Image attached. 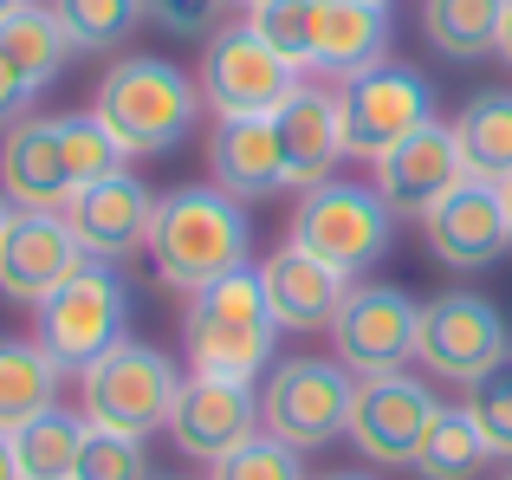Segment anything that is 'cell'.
<instances>
[{
	"label": "cell",
	"mask_w": 512,
	"mask_h": 480,
	"mask_svg": "<svg viewBox=\"0 0 512 480\" xmlns=\"http://www.w3.org/2000/svg\"><path fill=\"white\" fill-rule=\"evenodd\" d=\"M124 143L104 130V117H20L0 143V195L13 208H65L85 182L124 169Z\"/></svg>",
	"instance_id": "1"
},
{
	"label": "cell",
	"mask_w": 512,
	"mask_h": 480,
	"mask_svg": "<svg viewBox=\"0 0 512 480\" xmlns=\"http://www.w3.org/2000/svg\"><path fill=\"white\" fill-rule=\"evenodd\" d=\"M150 260L156 279L175 292H201L221 273L253 260V221L247 202L214 182H188V189L156 195V221H150Z\"/></svg>",
	"instance_id": "2"
},
{
	"label": "cell",
	"mask_w": 512,
	"mask_h": 480,
	"mask_svg": "<svg viewBox=\"0 0 512 480\" xmlns=\"http://www.w3.org/2000/svg\"><path fill=\"white\" fill-rule=\"evenodd\" d=\"M182 338H188V377L260 383V370H273V344H279V325L266 312L260 266L247 260L234 273H221L214 286L188 292Z\"/></svg>",
	"instance_id": "3"
},
{
	"label": "cell",
	"mask_w": 512,
	"mask_h": 480,
	"mask_svg": "<svg viewBox=\"0 0 512 480\" xmlns=\"http://www.w3.org/2000/svg\"><path fill=\"white\" fill-rule=\"evenodd\" d=\"M98 117L124 156H169L201 124V85L169 59H117L98 85Z\"/></svg>",
	"instance_id": "4"
},
{
	"label": "cell",
	"mask_w": 512,
	"mask_h": 480,
	"mask_svg": "<svg viewBox=\"0 0 512 480\" xmlns=\"http://www.w3.org/2000/svg\"><path fill=\"white\" fill-rule=\"evenodd\" d=\"M292 247H305L312 260L338 266L344 279H363L396 240V208L376 195V182H312L292 208Z\"/></svg>",
	"instance_id": "5"
},
{
	"label": "cell",
	"mask_w": 512,
	"mask_h": 480,
	"mask_svg": "<svg viewBox=\"0 0 512 480\" xmlns=\"http://www.w3.org/2000/svg\"><path fill=\"white\" fill-rule=\"evenodd\" d=\"M33 338L59 370H91L104 351L130 338V286L117 266L85 260L46 305H33Z\"/></svg>",
	"instance_id": "6"
},
{
	"label": "cell",
	"mask_w": 512,
	"mask_h": 480,
	"mask_svg": "<svg viewBox=\"0 0 512 480\" xmlns=\"http://www.w3.org/2000/svg\"><path fill=\"white\" fill-rule=\"evenodd\" d=\"M350 403H357V377L338 357H279L260 383V429L305 455L350 429Z\"/></svg>",
	"instance_id": "7"
},
{
	"label": "cell",
	"mask_w": 512,
	"mask_h": 480,
	"mask_svg": "<svg viewBox=\"0 0 512 480\" xmlns=\"http://www.w3.org/2000/svg\"><path fill=\"white\" fill-rule=\"evenodd\" d=\"M415 364H422L435 383H461V390L487 383L493 370L512 364L506 312L487 299V292H467V286L428 299L422 305V351H415Z\"/></svg>",
	"instance_id": "8"
},
{
	"label": "cell",
	"mask_w": 512,
	"mask_h": 480,
	"mask_svg": "<svg viewBox=\"0 0 512 480\" xmlns=\"http://www.w3.org/2000/svg\"><path fill=\"white\" fill-rule=\"evenodd\" d=\"M175 390H182L175 364L156 344H137V338H124L91 370H78V409H85V422L117 429V435H156L169 422Z\"/></svg>",
	"instance_id": "9"
},
{
	"label": "cell",
	"mask_w": 512,
	"mask_h": 480,
	"mask_svg": "<svg viewBox=\"0 0 512 480\" xmlns=\"http://www.w3.org/2000/svg\"><path fill=\"white\" fill-rule=\"evenodd\" d=\"M331 351H338V364L357 383L396 377V370H409L415 351H422V305L402 286L363 279V286L344 292L338 318H331Z\"/></svg>",
	"instance_id": "10"
},
{
	"label": "cell",
	"mask_w": 512,
	"mask_h": 480,
	"mask_svg": "<svg viewBox=\"0 0 512 480\" xmlns=\"http://www.w3.org/2000/svg\"><path fill=\"white\" fill-rule=\"evenodd\" d=\"M201 104L214 117H273L279 104L299 91V65H286L247 20L240 26H214L201 39Z\"/></svg>",
	"instance_id": "11"
},
{
	"label": "cell",
	"mask_w": 512,
	"mask_h": 480,
	"mask_svg": "<svg viewBox=\"0 0 512 480\" xmlns=\"http://www.w3.org/2000/svg\"><path fill=\"white\" fill-rule=\"evenodd\" d=\"M344 104V150L350 163H376L396 143H409L422 124H435V91L428 78H415L409 65H370V72H350L338 85Z\"/></svg>",
	"instance_id": "12"
},
{
	"label": "cell",
	"mask_w": 512,
	"mask_h": 480,
	"mask_svg": "<svg viewBox=\"0 0 512 480\" xmlns=\"http://www.w3.org/2000/svg\"><path fill=\"white\" fill-rule=\"evenodd\" d=\"M435 416H441V396L428 390V383H415L409 370H396V377L357 383V403H350V429L344 435L357 442V455L370 461V468H415Z\"/></svg>",
	"instance_id": "13"
},
{
	"label": "cell",
	"mask_w": 512,
	"mask_h": 480,
	"mask_svg": "<svg viewBox=\"0 0 512 480\" xmlns=\"http://www.w3.org/2000/svg\"><path fill=\"white\" fill-rule=\"evenodd\" d=\"M78 266H85V247L59 208H13L7 234H0V299L46 305Z\"/></svg>",
	"instance_id": "14"
},
{
	"label": "cell",
	"mask_w": 512,
	"mask_h": 480,
	"mask_svg": "<svg viewBox=\"0 0 512 480\" xmlns=\"http://www.w3.org/2000/svg\"><path fill=\"white\" fill-rule=\"evenodd\" d=\"M422 240L448 273H487V266L506 260L512 247V221L500 202V182H474L467 176L461 189H448L435 208L422 215Z\"/></svg>",
	"instance_id": "15"
},
{
	"label": "cell",
	"mask_w": 512,
	"mask_h": 480,
	"mask_svg": "<svg viewBox=\"0 0 512 480\" xmlns=\"http://www.w3.org/2000/svg\"><path fill=\"white\" fill-rule=\"evenodd\" d=\"M65 228L78 234L85 260H104V266H124L130 253H150V221H156V195L143 189L130 169H111V176L85 182L72 202L59 208Z\"/></svg>",
	"instance_id": "16"
},
{
	"label": "cell",
	"mask_w": 512,
	"mask_h": 480,
	"mask_svg": "<svg viewBox=\"0 0 512 480\" xmlns=\"http://www.w3.org/2000/svg\"><path fill=\"white\" fill-rule=\"evenodd\" d=\"M253 429H260V396H253V383H221V377H188L169 403V422H163L169 442L182 448L188 461H208V468L221 455H234Z\"/></svg>",
	"instance_id": "17"
},
{
	"label": "cell",
	"mask_w": 512,
	"mask_h": 480,
	"mask_svg": "<svg viewBox=\"0 0 512 480\" xmlns=\"http://www.w3.org/2000/svg\"><path fill=\"white\" fill-rule=\"evenodd\" d=\"M370 182H376V195L396 208V221H422L441 195L467 182L454 124H422L409 143H396L389 156H376V163H370Z\"/></svg>",
	"instance_id": "18"
},
{
	"label": "cell",
	"mask_w": 512,
	"mask_h": 480,
	"mask_svg": "<svg viewBox=\"0 0 512 480\" xmlns=\"http://www.w3.org/2000/svg\"><path fill=\"white\" fill-rule=\"evenodd\" d=\"M273 130H279V156H286V189L331 182V169L350 156L344 150V104H338V91L305 85V78H299V91L273 111Z\"/></svg>",
	"instance_id": "19"
},
{
	"label": "cell",
	"mask_w": 512,
	"mask_h": 480,
	"mask_svg": "<svg viewBox=\"0 0 512 480\" xmlns=\"http://www.w3.org/2000/svg\"><path fill=\"white\" fill-rule=\"evenodd\" d=\"M260 286H266V312H273L279 331H331V318H338L350 279L338 266L312 260L305 247H279L260 260Z\"/></svg>",
	"instance_id": "20"
},
{
	"label": "cell",
	"mask_w": 512,
	"mask_h": 480,
	"mask_svg": "<svg viewBox=\"0 0 512 480\" xmlns=\"http://www.w3.org/2000/svg\"><path fill=\"white\" fill-rule=\"evenodd\" d=\"M208 176L214 189L260 202V195L286 189V156H279V130L273 117H221L208 130Z\"/></svg>",
	"instance_id": "21"
},
{
	"label": "cell",
	"mask_w": 512,
	"mask_h": 480,
	"mask_svg": "<svg viewBox=\"0 0 512 480\" xmlns=\"http://www.w3.org/2000/svg\"><path fill=\"white\" fill-rule=\"evenodd\" d=\"M389 52V7L376 0H318V52L312 72H370Z\"/></svg>",
	"instance_id": "22"
},
{
	"label": "cell",
	"mask_w": 512,
	"mask_h": 480,
	"mask_svg": "<svg viewBox=\"0 0 512 480\" xmlns=\"http://www.w3.org/2000/svg\"><path fill=\"white\" fill-rule=\"evenodd\" d=\"M59 377L65 370L39 351V338H0V435L59 409Z\"/></svg>",
	"instance_id": "23"
},
{
	"label": "cell",
	"mask_w": 512,
	"mask_h": 480,
	"mask_svg": "<svg viewBox=\"0 0 512 480\" xmlns=\"http://www.w3.org/2000/svg\"><path fill=\"white\" fill-rule=\"evenodd\" d=\"M500 20H506V0H422L428 46L454 65H474L487 52H500Z\"/></svg>",
	"instance_id": "24"
},
{
	"label": "cell",
	"mask_w": 512,
	"mask_h": 480,
	"mask_svg": "<svg viewBox=\"0 0 512 480\" xmlns=\"http://www.w3.org/2000/svg\"><path fill=\"white\" fill-rule=\"evenodd\" d=\"M454 143L474 182H506L512 176V91H480L454 117Z\"/></svg>",
	"instance_id": "25"
},
{
	"label": "cell",
	"mask_w": 512,
	"mask_h": 480,
	"mask_svg": "<svg viewBox=\"0 0 512 480\" xmlns=\"http://www.w3.org/2000/svg\"><path fill=\"white\" fill-rule=\"evenodd\" d=\"M0 59L46 91L52 78L65 72V59H72V39H65L59 13H52V7H33V0H26V7H13L7 20H0Z\"/></svg>",
	"instance_id": "26"
},
{
	"label": "cell",
	"mask_w": 512,
	"mask_h": 480,
	"mask_svg": "<svg viewBox=\"0 0 512 480\" xmlns=\"http://www.w3.org/2000/svg\"><path fill=\"white\" fill-rule=\"evenodd\" d=\"M78 448H85V416H72V409H46V416H33L26 429H13L20 480H72Z\"/></svg>",
	"instance_id": "27"
},
{
	"label": "cell",
	"mask_w": 512,
	"mask_h": 480,
	"mask_svg": "<svg viewBox=\"0 0 512 480\" xmlns=\"http://www.w3.org/2000/svg\"><path fill=\"white\" fill-rule=\"evenodd\" d=\"M487 461H493L487 455V435H480L474 409L461 403V409H441V416H435L422 455H415V474H422V480H474Z\"/></svg>",
	"instance_id": "28"
},
{
	"label": "cell",
	"mask_w": 512,
	"mask_h": 480,
	"mask_svg": "<svg viewBox=\"0 0 512 480\" xmlns=\"http://www.w3.org/2000/svg\"><path fill=\"white\" fill-rule=\"evenodd\" d=\"M52 13H59L72 52H111L143 20V0H52Z\"/></svg>",
	"instance_id": "29"
},
{
	"label": "cell",
	"mask_w": 512,
	"mask_h": 480,
	"mask_svg": "<svg viewBox=\"0 0 512 480\" xmlns=\"http://www.w3.org/2000/svg\"><path fill=\"white\" fill-rule=\"evenodd\" d=\"M247 26L286 65L312 72V52H318V0H260V7H247Z\"/></svg>",
	"instance_id": "30"
},
{
	"label": "cell",
	"mask_w": 512,
	"mask_h": 480,
	"mask_svg": "<svg viewBox=\"0 0 512 480\" xmlns=\"http://www.w3.org/2000/svg\"><path fill=\"white\" fill-rule=\"evenodd\" d=\"M208 480H312V474H305V455H299L292 442H279V435L253 429L247 442L234 448V455L214 461Z\"/></svg>",
	"instance_id": "31"
},
{
	"label": "cell",
	"mask_w": 512,
	"mask_h": 480,
	"mask_svg": "<svg viewBox=\"0 0 512 480\" xmlns=\"http://www.w3.org/2000/svg\"><path fill=\"white\" fill-rule=\"evenodd\" d=\"M72 480H150L143 435H117V429L85 422V448H78V474Z\"/></svg>",
	"instance_id": "32"
},
{
	"label": "cell",
	"mask_w": 512,
	"mask_h": 480,
	"mask_svg": "<svg viewBox=\"0 0 512 480\" xmlns=\"http://www.w3.org/2000/svg\"><path fill=\"white\" fill-rule=\"evenodd\" d=\"M467 409H474L480 435H487V455L512 461V364L493 370L487 383H474V390H467Z\"/></svg>",
	"instance_id": "33"
},
{
	"label": "cell",
	"mask_w": 512,
	"mask_h": 480,
	"mask_svg": "<svg viewBox=\"0 0 512 480\" xmlns=\"http://www.w3.org/2000/svg\"><path fill=\"white\" fill-rule=\"evenodd\" d=\"M143 20H156L175 39H208L221 20V0H143Z\"/></svg>",
	"instance_id": "34"
},
{
	"label": "cell",
	"mask_w": 512,
	"mask_h": 480,
	"mask_svg": "<svg viewBox=\"0 0 512 480\" xmlns=\"http://www.w3.org/2000/svg\"><path fill=\"white\" fill-rule=\"evenodd\" d=\"M33 98H39V85H33V78H20L7 59H0V124H20V117L33 111Z\"/></svg>",
	"instance_id": "35"
},
{
	"label": "cell",
	"mask_w": 512,
	"mask_h": 480,
	"mask_svg": "<svg viewBox=\"0 0 512 480\" xmlns=\"http://www.w3.org/2000/svg\"><path fill=\"white\" fill-rule=\"evenodd\" d=\"M0 480H20V461H13V435H0Z\"/></svg>",
	"instance_id": "36"
},
{
	"label": "cell",
	"mask_w": 512,
	"mask_h": 480,
	"mask_svg": "<svg viewBox=\"0 0 512 480\" xmlns=\"http://www.w3.org/2000/svg\"><path fill=\"white\" fill-rule=\"evenodd\" d=\"M500 59L512 65V0H506V20H500Z\"/></svg>",
	"instance_id": "37"
},
{
	"label": "cell",
	"mask_w": 512,
	"mask_h": 480,
	"mask_svg": "<svg viewBox=\"0 0 512 480\" xmlns=\"http://www.w3.org/2000/svg\"><path fill=\"white\" fill-rule=\"evenodd\" d=\"M318 480H376V474H357V468H344V474H318Z\"/></svg>",
	"instance_id": "38"
},
{
	"label": "cell",
	"mask_w": 512,
	"mask_h": 480,
	"mask_svg": "<svg viewBox=\"0 0 512 480\" xmlns=\"http://www.w3.org/2000/svg\"><path fill=\"white\" fill-rule=\"evenodd\" d=\"M500 202H506V221H512V176L500 182Z\"/></svg>",
	"instance_id": "39"
},
{
	"label": "cell",
	"mask_w": 512,
	"mask_h": 480,
	"mask_svg": "<svg viewBox=\"0 0 512 480\" xmlns=\"http://www.w3.org/2000/svg\"><path fill=\"white\" fill-rule=\"evenodd\" d=\"M7 221H13V202H7V195H0V234H7Z\"/></svg>",
	"instance_id": "40"
},
{
	"label": "cell",
	"mask_w": 512,
	"mask_h": 480,
	"mask_svg": "<svg viewBox=\"0 0 512 480\" xmlns=\"http://www.w3.org/2000/svg\"><path fill=\"white\" fill-rule=\"evenodd\" d=\"M13 7H26V0H0V20H7V13H13Z\"/></svg>",
	"instance_id": "41"
},
{
	"label": "cell",
	"mask_w": 512,
	"mask_h": 480,
	"mask_svg": "<svg viewBox=\"0 0 512 480\" xmlns=\"http://www.w3.org/2000/svg\"><path fill=\"white\" fill-rule=\"evenodd\" d=\"M234 7H260V0H234Z\"/></svg>",
	"instance_id": "42"
},
{
	"label": "cell",
	"mask_w": 512,
	"mask_h": 480,
	"mask_svg": "<svg viewBox=\"0 0 512 480\" xmlns=\"http://www.w3.org/2000/svg\"><path fill=\"white\" fill-rule=\"evenodd\" d=\"M156 480H175V474H156Z\"/></svg>",
	"instance_id": "43"
},
{
	"label": "cell",
	"mask_w": 512,
	"mask_h": 480,
	"mask_svg": "<svg viewBox=\"0 0 512 480\" xmlns=\"http://www.w3.org/2000/svg\"><path fill=\"white\" fill-rule=\"evenodd\" d=\"M376 7H389V0H376Z\"/></svg>",
	"instance_id": "44"
},
{
	"label": "cell",
	"mask_w": 512,
	"mask_h": 480,
	"mask_svg": "<svg viewBox=\"0 0 512 480\" xmlns=\"http://www.w3.org/2000/svg\"><path fill=\"white\" fill-rule=\"evenodd\" d=\"M506 480H512V474H506Z\"/></svg>",
	"instance_id": "45"
}]
</instances>
